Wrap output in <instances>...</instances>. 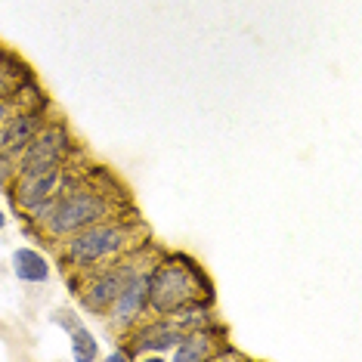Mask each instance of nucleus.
<instances>
[{"instance_id": "2eb2a0df", "label": "nucleus", "mask_w": 362, "mask_h": 362, "mask_svg": "<svg viewBox=\"0 0 362 362\" xmlns=\"http://www.w3.org/2000/svg\"><path fill=\"white\" fill-rule=\"evenodd\" d=\"M105 359H109V362H134L136 356H134V350H130V347H127V341H124L121 347H115Z\"/></svg>"}, {"instance_id": "f257e3e1", "label": "nucleus", "mask_w": 362, "mask_h": 362, "mask_svg": "<svg viewBox=\"0 0 362 362\" xmlns=\"http://www.w3.org/2000/svg\"><path fill=\"white\" fill-rule=\"evenodd\" d=\"M146 226L139 220L127 217H112L100 220L93 226H84L78 233H71L69 238L56 242V254L65 273H84L93 267H105L121 257H127L130 251L143 248Z\"/></svg>"}, {"instance_id": "9b49d317", "label": "nucleus", "mask_w": 362, "mask_h": 362, "mask_svg": "<svg viewBox=\"0 0 362 362\" xmlns=\"http://www.w3.org/2000/svg\"><path fill=\"white\" fill-rule=\"evenodd\" d=\"M13 276L19 279V282L25 285H47L50 282V257H47L44 251L31 248V245H19V248L13 251Z\"/></svg>"}, {"instance_id": "4468645a", "label": "nucleus", "mask_w": 362, "mask_h": 362, "mask_svg": "<svg viewBox=\"0 0 362 362\" xmlns=\"http://www.w3.org/2000/svg\"><path fill=\"white\" fill-rule=\"evenodd\" d=\"M16 177V158L6 152H0V189L10 186V180Z\"/></svg>"}, {"instance_id": "f03ea898", "label": "nucleus", "mask_w": 362, "mask_h": 362, "mask_svg": "<svg viewBox=\"0 0 362 362\" xmlns=\"http://www.w3.org/2000/svg\"><path fill=\"white\" fill-rule=\"evenodd\" d=\"M192 300L214 303L208 273L189 254H164L149 263V316H170Z\"/></svg>"}, {"instance_id": "dca6fc26", "label": "nucleus", "mask_w": 362, "mask_h": 362, "mask_svg": "<svg viewBox=\"0 0 362 362\" xmlns=\"http://www.w3.org/2000/svg\"><path fill=\"white\" fill-rule=\"evenodd\" d=\"M16 109H19V103H16L13 96H0V127L6 124V118H10Z\"/></svg>"}, {"instance_id": "ddd939ff", "label": "nucleus", "mask_w": 362, "mask_h": 362, "mask_svg": "<svg viewBox=\"0 0 362 362\" xmlns=\"http://www.w3.org/2000/svg\"><path fill=\"white\" fill-rule=\"evenodd\" d=\"M53 322L59 325L62 332H75L78 325H84V322H81V319H78L71 310H56V313H53Z\"/></svg>"}, {"instance_id": "6e6552de", "label": "nucleus", "mask_w": 362, "mask_h": 362, "mask_svg": "<svg viewBox=\"0 0 362 362\" xmlns=\"http://www.w3.org/2000/svg\"><path fill=\"white\" fill-rule=\"evenodd\" d=\"M183 334L186 332L180 328L174 316H155V319L136 322L124 337H127V347L139 359V356H168Z\"/></svg>"}, {"instance_id": "0eeeda50", "label": "nucleus", "mask_w": 362, "mask_h": 362, "mask_svg": "<svg viewBox=\"0 0 362 362\" xmlns=\"http://www.w3.org/2000/svg\"><path fill=\"white\" fill-rule=\"evenodd\" d=\"M75 180H81V170L75 164H59V168H50V170H40V174H16L6 186L10 199L16 204V211L22 214H31L37 204L56 199L65 186H71Z\"/></svg>"}, {"instance_id": "7ed1b4c3", "label": "nucleus", "mask_w": 362, "mask_h": 362, "mask_svg": "<svg viewBox=\"0 0 362 362\" xmlns=\"http://www.w3.org/2000/svg\"><path fill=\"white\" fill-rule=\"evenodd\" d=\"M112 217H121V202L100 192V189L93 183H87L84 174H81V180H75V183L65 186L62 192L56 195L50 217L40 226V235H44L47 242H62V238H69L71 233H78V229L93 226V223H100V220H112Z\"/></svg>"}, {"instance_id": "9d476101", "label": "nucleus", "mask_w": 362, "mask_h": 362, "mask_svg": "<svg viewBox=\"0 0 362 362\" xmlns=\"http://www.w3.org/2000/svg\"><path fill=\"white\" fill-rule=\"evenodd\" d=\"M223 344L229 341L217 322L204 325V328H192V332H186L177 341V347L168 353V359L170 362H214V356H217V350Z\"/></svg>"}, {"instance_id": "423d86ee", "label": "nucleus", "mask_w": 362, "mask_h": 362, "mask_svg": "<svg viewBox=\"0 0 362 362\" xmlns=\"http://www.w3.org/2000/svg\"><path fill=\"white\" fill-rule=\"evenodd\" d=\"M130 254L121 260H115V263H105V267L84 269V273H65L71 279V288H75L81 307L87 313H93V316H109L112 303L121 291V282H124V276H127Z\"/></svg>"}, {"instance_id": "f8f14e48", "label": "nucleus", "mask_w": 362, "mask_h": 362, "mask_svg": "<svg viewBox=\"0 0 362 362\" xmlns=\"http://www.w3.org/2000/svg\"><path fill=\"white\" fill-rule=\"evenodd\" d=\"M69 341H71V359H78V362L100 359V341H96L87 325H78L75 332H69Z\"/></svg>"}, {"instance_id": "39448f33", "label": "nucleus", "mask_w": 362, "mask_h": 362, "mask_svg": "<svg viewBox=\"0 0 362 362\" xmlns=\"http://www.w3.org/2000/svg\"><path fill=\"white\" fill-rule=\"evenodd\" d=\"M139 257H143V248H136L130 254L127 276H124V282H121V291L109 310L112 328L118 334H127L136 322H143V319L149 316V263L152 260L139 263Z\"/></svg>"}, {"instance_id": "20e7f679", "label": "nucleus", "mask_w": 362, "mask_h": 362, "mask_svg": "<svg viewBox=\"0 0 362 362\" xmlns=\"http://www.w3.org/2000/svg\"><path fill=\"white\" fill-rule=\"evenodd\" d=\"M78 152V143L71 136V130L62 124V121H47L44 127L37 130V136L16 155V174H40V170L59 168V164H69Z\"/></svg>"}, {"instance_id": "1a4fd4ad", "label": "nucleus", "mask_w": 362, "mask_h": 362, "mask_svg": "<svg viewBox=\"0 0 362 362\" xmlns=\"http://www.w3.org/2000/svg\"><path fill=\"white\" fill-rule=\"evenodd\" d=\"M50 121V105H28V109H16L6 124L0 127V152L19 155L31 139L37 136V130Z\"/></svg>"}, {"instance_id": "f3484780", "label": "nucleus", "mask_w": 362, "mask_h": 362, "mask_svg": "<svg viewBox=\"0 0 362 362\" xmlns=\"http://www.w3.org/2000/svg\"><path fill=\"white\" fill-rule=\"evenodd\" d=\"M6 223H10V217H6V211L0 208V233H4V229H6Z\"/></svg>"}]
</instances>
